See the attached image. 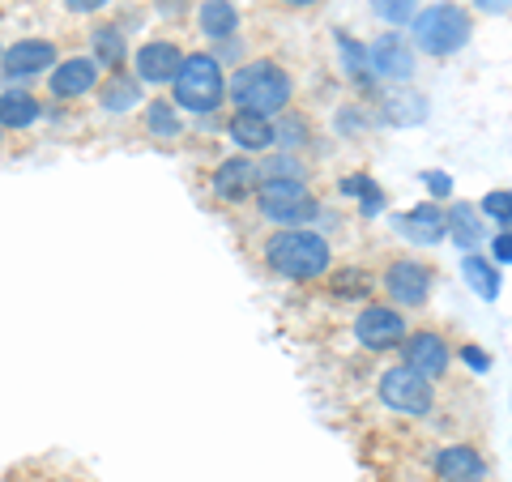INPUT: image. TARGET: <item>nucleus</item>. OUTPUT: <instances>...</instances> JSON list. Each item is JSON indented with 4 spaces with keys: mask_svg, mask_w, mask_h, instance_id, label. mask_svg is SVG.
Listing matches in <instances>:
<instances>
[{
    "mask_svg": "<svg viewBox=\"0 0 512 482\" xmlns=\"http://www.w3.org/2000/svg\"><path fill=\"white\" fill-rule=\"evenodd\" d=\"M491 261H504V265H512V231L495 235V244H491Z\"/></svg>",
    "mask_w": 512,
    "mask_h": 482,
    "instance_id": "33",
    "label": "nucleus"
},
{
    "mask_svg": "<svg viewBox=\"0 0 512 482\" xmlns=\"http://www.w3.org/2000/svg\"><path fill=\"white\" fill-rule=\"evenodd\" d=\"M406 312H397V303H367V308L355 316V337L363 350L372 355H384V350L402 346L406 342Z\"/></svg>",
    "mask_w": 512,
    "mask_h": 482,
    "instance_id": "7",
    "label": "nucleus"
},
{
    "mask_svg": "<svg viewBox=\"0 0 512 482\" xmlns=\"http://www.w3.org/2000/svg\"><path fill=\"white\" fill-rule=\"evenodd\" d=\"M423 116H427V99H423V94L402 90V94H393V99H389V120L393 124H419Z\"/></svg>",
    "mask_w": 512,
    "mask_h": 482,
    "instance_id": "27",
    "label": "nucleus"
},
{
    "mask_svg": "<svg viewBox=\"0 0 512 482\" xmlns=\"http://www.w3.org/2000/svg\"><path fill=\"white\" fill-rule=\"evenodd\" d=\"M470 35H474L470 9L453 5V0H440V5L419 9L414 22H410V43L427 56H453L470 43Z\"/></svg>",
    "mask_w": 512,
    "mask_h": 482,
    "instance_id": "4",
    "label": "nucleus"
},
{
    "mask_svg": "<svg viewBox=\"0 0 512 482\" xmlns=\"http://www.w3.org/2000/svg\"><path fill=\"white\" fill-rule=\"evenodd\" d=\"M333 291L338 295H363L367 291V282H363V273H355V269H346V273H338V282H333Z\"/></svg>",
    "mask_w": 512,
    "mask_h": 482,
    "instance_id": "32",
    "label": "nucleus"
},
{
    "mask_svg": "<svg viewBox=\"0 0 512 482\" xmlns=\"http://www.w3.org/2000/svg\"><path fill=\"white\" fill-rule=\"evenodd\" d=\"M227 99V77H222V60L214 52H192L184 56L180 77L171 82V103L192 116H214Z\"/></svg>",
    "mask_w": 512,
    "mask_h": 482,
    "instance_id": "3",
    "label": "nucleus"
},
{
    "mask_svg": "<svg viewBox=\"0 0 512 482\" xmlns=\"http://www.w3.org/2000/svg\"><path fill=\"white\" fill-rule=\"evenodd\" d=\"M99 107L107 111V116H124V111L141 107V77L137 73H107L99 82Z\"/></svg>",
    "mask_w": 512,
    "mask_h": 482,
    "instance_id": "16",
    "label": "nucleus"
},
{
    "mask_svg": "<svg viewBox=\"0 0 512 482\" xmlns=\"http://www.w3.org/2000/svg\"><path fill=\"white\" fill-rule=\"evenodd\" d=\"M419 0H372V9H376V18L384 22H393V26H402V22H414V9Z\"/></svg>",
    "mask_w": 512,
    "mask_h": 482,
    "instance_id": "29",
    "label": "nucleus"
},
{
    "mask_svg": "<svg viewBox=\"0 0 512 482\" xmlns=\"http://www.w3.org/2000/svg\"><path fill=\"white\" fill-rule=\"evenodd\" d=\"M0 56H5V47H0Z\"/></svg>",
    "mask_w": 512,
    "mask_h": 482,
    "instance_id": "41",
    "label": "nucleus"
},
{
    "mask_svg": "<svg viewBox=\"0 0 512 482\" xmlns=\"http://www.w3.org/2000/svg\"><path fill=\"white\" fill-rule=\"evenodd\" d=\"M0 69H5L9 82H30V77L56 69V43L52 39H18L13 47H5Z\"/></svg>",
    "mask_w": 512,
    "mask_h": 482,
    "instance_id": "12",
    "label": "nucleus"
},
{
    "mask_svg": "<svg viewBox=\"0 0 512 482\" xmlns=\"http://www.w3.org/2000/svg\"><path fill=\"white\" fill-rule=\"evenodd\" d=\"M461 355H466V363H470V367H478V372H483V367H487V355H483V350L466 346V350H461Z\"/></svg>",
    "mask_w": 512,
    "mask_h": 482,
    "instance_id": "37",
    "label": "nucleus"
},
{
    "mask_svg": "<svg viewBox=\"0 0 512 482\" xmlns=\"http://www.w3.org/2000/svg\"><path fill=\"white\" fill-rule=\"evenodd\" d=\"M197 22H201L205 35L222 43V39H231L235 30H239V9L231 5V0H201Z\"/></svg>",
    "mask_w": 512,
    "mask_h": 482,
    "instance_id": "19",
    "label": "nucleus"
},
{
    "mask_svg": "<svg viewBox=\"0 0 512 482\" xmlns=\"http://www.w3.org/2000/svg\"><path fill=\"white\" fill-rule=\"evenodd\" d=\"M0 146H5V128H0Z\"/></svg>",
    "mask_w": 512,
    "mask_h": 482,
    "instance_id": "40",
    "label": "nucleus"
},
{
    "mask_svg": "<svg viewBox=\"0 0 512 482\" xmlns=\"http://www.w3.org/2000/svg\"><path fill=\"white\" fill-rule=\"evenodd\" d=\"M261 261L286 282H316L329 273L333 248L312 227H282L261 244Z\"/></svg>",
    "mask_w": 512,
    "mask_h": 482,
    "instance_id": "1",
    "label": "nucleus"
},
{
    "mask_svg": "<svg viewBox=\"0 0 512 482\" xmlns=\"http://www.w3.org/2000/svg\"><path fill=\"white\" fill-rule=\"evenodd\" d=\"M338 47H342V60H346V77H350V82H367L372 64H367L363 47H355V39H346V35H338Z\"/></svg>",
    "mask_w": 512,
    "mask_h": 482,
    "instance_id": "28",
    "label": "nucleus"
},
{
    "mask_svg": "<svg viewBox=\"0 0 512 482\" xmlns=\"http://www.w3.org/2000/svg\"><path fill=\"white\" fill-rule=\"evenodd\" d=\"M397 350H402V363L410 372H419L423 380H440L448 372V363H453V346H448L444 333H436V329L406 333V342Z\"/></svg>",
    "mask_w": 512,
    "mask_h": 482,
    "instance_id": "8",
    "label": "nucleus"
},
{
    "mask_svg": "<svg viewBox=\"0 0 512 482\" xmlns=\"http://www.w3.org/2000/svg\"><path fill=\"white\" fill-rule=\"evenodd\" d=\"M380 286L397 308H423L431 299V286H436V269L419 261V256H393V261L384 265Z\"/></svg>",
    "mask_w": 512,
    "mask_h": 482,
    "instance_id": "6",
    "label": "nucleus"
},
{
    "mask_svg": "<svg viewBox=\"0 0 512 482\" xmlns=\"http://www.w3.org/2000/svg\"><path fill=\"white\" fill-rule=\"evenodd\" d=\"M188 5V0H158V9H163V13H180Z\"/></svg>",
    "mask_w": 512,
    "mask_h": 482,
    "instance_id": "38",
    "label": "nucleus"
},
{
    "mask_svg": "<svg viewBox=\"0 0 512 482\" xmlns=\"http://www.w3.org/2000/svg\"><path fill=\"white\" fill-rule=\"evenodd\" d=\"M431 470L440 482H487V457L474 444H444L431 457Z\"/></svg>",
    "mask_w": 512,
    "mask_h": 482,
    "instance_id": "13",
    "label": "nucleus"
},
{
    "mask_svg": "<svg viewBox=\"0 0 512 482\" xmlns=\"http://www.w3.org/2000/svg\"><path fill=\"white\" fill-rule=\"evenodd\" d=\"M342 188H346V192H355V197H363V210H367V214H380L384 197H380V188L367 180V175H359V180H342Z\"/></svg>",
    "mask_w": 512,
    "mask_h": 482,
    "instance_id": "31",
    "label": "nucleus"
},
{
    "mask_svg": "<svg viewBox=\"0 0 512 482\" xmlns=\"http://www.w3.org/2000/svg\"><path fill=\"white\" fill-rule=\"evenodd\" d=\"M256 184H261V163L252 154H235V158H222L218 171H214V192L222 201H244L256 197Z\"/></svg>",
    "mask_w": 512,
    "mask_h": 482,
    "instance_id": "14",
    "label": "nucleus"
},
{
    "mask_svg": "<svg viewBox=\"0 0 512 482\" xmlns=\"http://www.w3.org/2000/svg\"><path fill=\"white\" fill-rule=\"evenodd\" d=\"M299 201H312L308 180H261L256 184V205H261V218H274L282 210H291Z\"/></svg>",
    "mask_w": 512,
    "mask_h": 482,
    "instance_id": "18",
    "label": "nucleus"
},
{
    "mask_svg": "<svg viewBox=\"0 0 512 482\" xmlns=\"http://www.w3.org/2000/svg\"><path fill=\"white\" fill-rule=\"evenodd\" d=\"M274 137L282 150H303L312 141V124H308V116H299V111H282L274 120Z\"/></svg>",
    "mask_w": 512,
    "mask_h": 482,
    "instance_id": "23",
    "label": "nucleus"
},
{
    "mask_svg": "<svg viewBox=\"0 0 512 482\" xmlns=\"http://www.w3.org/2000/svg\"><path fill=\"white\" fill-rule=\"evenodd\" d=\"M282 5H286V9H312L316 0H282Z\"/></svg>",
    "mask_w": 512,
    "mask_h": 482,
    "instance_id": "39",
    "label": "nucleus"
},
{
    "mask_svg": "<svg viewBox=\"0 0 512 482\" xmlns=\"http://www.w3.org/2000/svg\"><path fill=\"white\" fill-rule=\"evenodd\" d=\"M64 5H69L73 13H99V9L111 5V0H64Z\"/></svg>",
    "mask_w": 512,
    "mask_h": 482,
    "instance_id": "34",
    "label": "nucleus"
},
{
    "mask_svg": "<svg viewBox=\"0 0 512 482\" xmlns=\"http://www.w3.org/2000/svg\"><path fill=\"white\" fill-rule=\"evenodd\" d=\"M90 47H94V60L103 69H124V56H128V43H124V30L120 26H94L90 30Z\"/></svg>",
    "mask_w": 512,
    "mask_h": 482,
    "instance_id": "22",
    "label": "nucleus"
},
{
    "mask_svg": "<svg viewBox=\"0 0 512 482\" xmlns=\"http://www.w3.org/2000/svg\"><path fill=\"white\" fill-rule=\"evenodd\" d=\"M466 278L483 299L500 295V273H495V261H487V256H466Z\"/></svg>",
    "mask_w": 512,
    "mask_h": 482,
    "instance_id": "25",
    "label": "nucleus"
},
{
    "mask_svg": "<svg viewBox=\"0 0 512 482\" xmlns=\"http://www.w3.org/2000/svg\"><path fill=\"white\" fill-rule=\"evenodd\" d=\"M103 82V64L94 56H69L47 73V94L52 99H86Z\"/></svg>",
    "mask_w": 512,
    "mask_h": 482,
    "instance_id": "10",
    "label": "nucleus"
},
{
    "mask_svg": "<svg viewBox=\"0 0 512 482\" xmlns=\"http://www.w3.org/2000/svg\"><path fill=\"white\" fill-rule=\"evenodd\" d=\"M43 116V107L35 94L26 90H5L0 94V128H30Z\"/></svg>",
    "mask_w": 512,
    "mask_h": 482,
    "instance_id": "21",
    "label": "nucleus"
},
{
    "mask_svg": "<svg viewBox=\"0 0 512 482\" xmlns=\"http://www.w3.org/2000/svg\"><path fill=\"white\" fill-rule=\"evenodd\" d=\"M448 235L457 239V248L483 244V222H478L474 205H457V210H448Z\"/></svg>",
    "mask_w": 512,
    "mask_h": 482,
    "instance_id": "24",
    "label": "nucleus"
},
{
    "mask_svg": "<svg viewBox=\"0 0 512 482\" xmlns=\"http://www.w3.org/2000/svg\"><path fill=\"white\" fill-rule=\"evenodd\" d=\"M380 401L393 414H406V419H427L431 406H436V389L419 372H410L406 363H397L380 372Z\"/></svg>",
    "mask_w": 512,
    "mask_h": 482,
    "instance_id": "5",
    "label": "nucleus"
},
{
    "mask_svg": "<svg viewBox=\"0 0 512 482\" xmlns=\"http://www.w3.org/2000/svg\"><path fill=\"white\" fill-rule=\"evenodd\" d=\"M184 69V47L171 39H146L133 56V73L141 77V86H171Z\"/></svg>",
    "mask_w": 512,
    "mask_h": 482,
    "instance_id": "9",
    "label": "nucleus"
},
{
    "mask_svg": "<svg viewBox=\"0 0 512 482\" xmlns=\"http://www.w3.org/2000/svg\"><path fill=\"white\" fill-rule=\"evenodd\" d=\"M261 180H308V167H303V158H295L291 150H282L261 163Z\"/></svg>",
    "mask_w": 512,
    "mask_h": 482,
    "instance_id": "26",
    "label": "nucleus"
},
{
    "mask_svg": "<svg viewBox=\"0 0 512 482\" xmlns=\"http://www.w3.org/2000/svg\"><path fill=\"white\" fill-rule=\"evenodd\" d=\"M427 184H431V192H436V197H444V192H448V175H444V171H431Z\"/></svg>",
    "mask_w": 512,
    "mask_h": 482,
    "instance_id": "36",
    "label": "nucleus"
},
{
    "mask_svg": "<svg viewBox=\"0 0 512 482\" xmlns=\"http://www.w3.org/2000/svg\"><path fill=\"white\" fill-rule=\"evenodd\" d=\"M227 94L235 99V111H252V116H265V120H278L286 107H291V94H295V77L286 73V64L278 60H248L239 64L235 77L227 82Z\"/></svg>",
    "mask_w": 512,
    "mask_h": 482,
    "instance_id": "2",
    "label": "nucleus"
},
{
    "mask_svg": "<svg viewBox=\"0 0 512 482\" xmlns=\"http://www.w3.org/2000/svg\"><path fill=\"white\" fill-rule=\"evenodd\" d=\"M367 64H372V73L384 77V82H410L414 77V43L402 39L397 30H384V35L372 39V47H367Z\"/></svg>",
    "mask_w": 512,
    "mask_h": 482,
    "instance_id": "11",
    "label": "nucleus"
},
{
    "mask_svg": "<svg viewBox=\"0 0 512 482\" xmlns=\"http://www.w3.org/2000/svg\"><path fill=\"white\" fill-rule=\"evenodd\" d=\"M141 124H146V133L154 141H175V137L184 133V116H180V107H175L171 99L146 103V116H141Z\"/></svg>",
    "mask_w": 512,
    "mask_h": 482,
    "instance_id": "20",
    "label": "nucleus"
},
{
    "mask_svg": "<svg viewBox=\"0 0 512 482\" xmlns=\"http://www.w3.org/2000/svg\"><path fill=\"white\" fill-rule=\"evenodd\" d=\"M478 210H483L487 218H495V222H504V227H512V188H495V192H487Z\"/></svg>",
    "mask_w": 512,
    "mask_h": 482,
    "instance_id": "30",
    "label": "nucleus"
},
{
    "mask_svg": "<svg viewBox=\"0 0 512 482\" xmlns=\"http://www.w3.org/2000/svg\"><path fill=\"white\" fill-rule=\"evenodd\" d=\"M397 227H402L406 239H414V244H440V239L448 235V210H440V205H414V210L406 218H397Z\"/></svg>",
    "mask_w": 512,
    "mask_h": 482,
    "instance_id": "17",
    "label": "nucleus"
},
{
    "mask_svg": "<svg viewBox=\"0 0 512 482\" xmlns=\"http://www.w3.org/2000/svg\"><path fill=\"white\" fill-rule=\"evenodd\" d=\"M474 5L483 9V13H508V9H512V0H474Z\"/></svg>",
    "mask_w": 512,
    "mask_h": 482,
    "instance_id": "35",
    "label": "nucleus"
},
{
    "mask_svg": "<svg viewBox=\"0 0 512 482\" xmlns=\"http://www.w3.org/2000/svg\"><path fill=\"white\" fill-rule=\"evenodd\" d=\"M227 133L231 141L244 154H269L278 146V137H274V120H265V116H252V111H231V120H227Z\"/></svg>",
    "mask_w": 512,
    "mask_h": 482,
    "instance_id": "15",
    "label": "nucleus"
}]
</instances>
